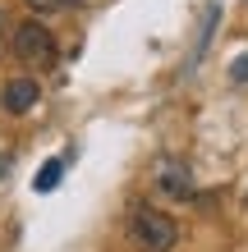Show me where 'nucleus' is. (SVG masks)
Segmentation results:
<instances>
[{"instance_id":"20e7f679","label":"nucleus","mask_w":248,"mask_h":252,"mask_svg":"<svg viewBox=\"0 0 248 252\" xmlns=\"http://www.w3.org/2000/svg\"><path fill=\"white\" fill-rule=\"evenodd\" d=\"M156 184H161L170 197H193V174H188L179 160H166V165L156 170Z\"/></svg>"},{"instance_id":"423d86ee","label":"nucleus","mask_w":248,"mask_h":252,"mask_svg":"<svg viewBox=\"0 0 248 252\" xmlns=\"http://www.w3.org/2000/svg\"><path fill=\"white\" fill-rule=\"evenodd\" d=\"M69 5H83V0H28L33 14H51V9H69Z\"/></svg>"},{"instance_id":"39448f33","label":"nucleus","mask_w":248,"mask_h":252,"mask_svg":"<svg viewBox=\"0 0 248 252\" xmlns=\"http://www.w3.org/2000/svg\"><path fill=\"white\" fill-rule=\"evenodd\" d=\"M60 174H65V160H46V165H41V174L33 179V188H37V192H51L55 184H60Z\"/></svg>"},{"instance_id":"7ed1b4c3","label":"nucleus","mask_w":248,"mask_h":252,"mask_svg":"<svg viewBox=\"0 0 248 252\" xmlns=\"http://www.w3.org/2000/svg\"><path fill=\"white\" fill-rule=\"evenodd\" d=\"M37 96H41L37 78H9L5 87H0V106H5L9 115H28L37 106Z\"/></svg>"},{"instance_id":"f03ea898","label":"nucleus","mask_w":248,"mask_h":252,"mask_svg":"<svg viewBox=\"0 0 248 252\" xmlns=\"http://www.w3.org/2000/svg\"><path fill=\"white\" fill-rule=\"evenodd\" d=\"M14 55L33 69H51L55 64V37L46 23H19L14 28Z\"/></svg>"},{"instance_id":"0eeeda50","label":"nucleus","mask_w":248,"mask_h":252,"mask_svg":"<svg viewBox=\"0 0 248 252\" xmlns=\"http://www.w3.org/2000/svg\"><path fill=\"white\" fill-rule=\"evenodd\" d=\"M0 37H5V19H0Z\"/></svg>"},{"instance_id":"f257e3e1","label":"nucleus","mask_w":248,"mask_h":252,"mask_svg":"<svg viewBox=\"0 0 248 252\" xmlns=\"http://www.w3.org/2000/svg\"><path fill=\"white\" fill-rule=\"evenodd\" d=\"M129 234H134V243L142 252H175V243H179V225L166 211H156V206H134Z\"/></svg>"}]
</instances>
